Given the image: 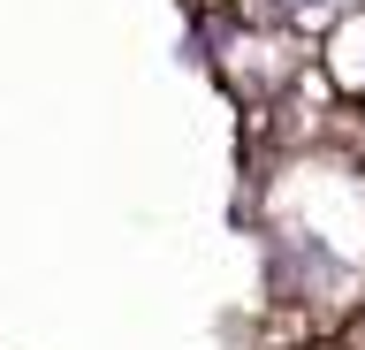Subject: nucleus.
I'll list each match as a JSON object with an SVG mask.
<instances>
[{
  "label": "nucleus",
  "instance_id": "1",
  "mask_svg": "<svg viewBox=\"0 0 365 350\" xmlns=\"http://www.w3.org/2000/svg\"><path fill=\"white\" fill-rule=\"evenodd\" d=\"M335 76H342V84H365V24L342 31V46H335Z\"/></svg>",
  "mask_w": 365,
  "mask_h": 350
},
{
  "label": "nucleus",
  "instance_id": "2",
  "mask_svg": "<svg viewBox=\"0 0 365 350\" xmlns=\"http://www.w3.org/2000/svg\"><path fill=\"white\" fill-rule=\"evenodd\" d=\"M289 8H297V16H335L342 0H289Z\"/></svg>",
  "mask_w": 365,
  "mask_h": 350
}]
</instances>
